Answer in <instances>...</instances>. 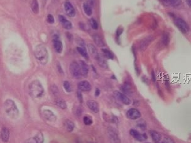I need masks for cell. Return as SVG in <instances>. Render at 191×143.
Segmentation results:
<instances>
[{
  "instance_id": "41",
  "label": "cell",
  "mask_w": 191,
  "mask_h": 143,
  "mask_svg": "<svg viewBox=\"0 0 191 143\" xmlns=\"http://www.w3.org/2000/svg\"><path fill=\"white\" fill-rule=\"evenodd\" d=\"M25 143H39V142H38L37 141H36L34 138H32L29 139L27 141H26Z\"/></svg>"
},
{
  "instance_id": "31",
  "label": "cell",
  "mask_w": 191,
  "mask_h": 143,
  "mask_svg": "<svg viewBox=\"0 0 191 143\" xmlns=\"http://www.w3.org/2000/svg\"><path fill=\"white\" fill-rule=\"evenodd\" d=\"M63 86L66 92H71L72 91H73V88H72V86L69 82L64 81L63 83Z\"/></svg>"
},
{
  "instance_id": "7",
  "label": "cell",
  "mask_w": 191,
  "mask_h": 143,
  "mask_svg": "<svg viewBox=\"0 0 191 143\" xmlns=\"http://www.w3.org/2000/svg\"><path fill=\"white\" fill-rule=\"evenodd\" d=\"M113 94H114V96L119 101L122 102L123 104L125 105H129L131 104L130 99L126 96L125 94L119 91H114Z\"/></svg>"
},
{
  "instance_id": "24",
  "label": "cell",
  "mask_w": 191,
  "mask_h": 143,
  "mask_svg": "<svg viewBox=\"0 0 191 143\" xmlns=\"http://www.w3.org/2000/svg\"><path fill=\"white\" fill-rule=\"evenodd\" d=\"M96 61H97L99 65L101 66V67L104 68H107V67H108V66H107V62H106V61L105 60L104 57L99 55L98 57H97V58L96 59Z\"/></svg>"
},
{
  "instance_id": "25",
  "label": "cell",
  "mask_w": 191,
  "mask_h": 143,
  "mask_svg": "<svg viewBox=\"0 0 191 143\" xmlns=\"http://www.w3.org/2000/svg\"><path fill=\"white\" fill-rule=\"evenodd\" d=\"M31 8L34 13L37 14L39 12V5L37 0H32L31 3Z\"/></svg>"
},
{
  "instance_id": "15",
  "label": "cell",
  "mask_w": 191,
  "mask_h": 143,
  "mask_svg": "<svg viewBox=\"0 0 191 143\" xmlns=\"http://www.w3.org/2000/svg\"><path fill=\"white\" fill-rule=\"evenodd\" d=\"M87 105L89 107V109L92 111L97 113L99 111V107L98 103L94 100H89L87 101Z\"/></svg>"
},
{
  "instance_id": "17",
  "label": "cell",
  "mask_w": 191,
  "mask_h": 143,
  "mask_svg": "<svg viewBox=\"0 0 191 143\" xmlns=\"http://www.w3.org/2000/svg\"><path fill=\"white\" fill-rule=\"evenodd\" d=\"M153 40V37H148L145 38V39H143L140 45V49L141 50H145L148 46L149 45L150 43Z\"/></svg>"
},
{
  "instance_id": "27",
  "label": "cell",
  "mask_w": 191,
  "mask_h": 143,
  "mask_svg": "<svg viewBox=\"0 0 191 143\" xmlns=\"http://www.w3.org/2000/svg\"><path fill=\"white\" fill-rule=\"evenodd\" d=\"M83 9L84 13L88 15V16H91L92 13V8L90 6V5L89 4H88L87 3H84L83 4Z\"/></svg>"
},
{
  "instance_id": "38",
  "label": "cell",
  "mask_w": 191,
  "mask_h": 143,
  "mask_svg": "<svg viewBox=\"0 0 191 143\" xmlns=\"http://www.w3.org/2000/svg\"><path fill=\"white\" fill-rule=\"evenodd\" d=\"M47 20L49 23H54V21H55L54 16L51 14L48 15L47 18Z\"/></svg>"
},
{
  "instance_id": "23",
  "label": "cell",
  "mask_w": 191,
  "mask_h": 143,
  "mask_svg": "<svg viewBox=\"0 0 191 143\" xmlns=\"http://www.w3.org/2000/svg\"><path fill=\"white\" fill-rule=\"evenodd\" d=\"M150 136L152 138V140L156 143H159L162 140V135L156 131H151Z\"/></svg>"
},
{
  "instance_id": "21",
  "label": "cell",
  "mask_w": 191,
  "mask_h": 143,
  "mask_svg": "<svg viewBox=\"0 0 191 143\" xmlns=\"http://www.w3.org/2000/svg\"><path fill=\"white\" fill-rule=\"evenodd\" d=\"M92 38H93V40H94L95 44L96 45L98 46L104 47L105 46V43H104L103 40L102 39V38L101 37H99L98 35L94 34L93 35Z\"/></svg>"
},
{
  "instance_id": "29",
  "label": "cell",
  "mask_w": 191,
  "mask_h": 143,
  "mask_svg": "<svg viewBox=\"0 0 191 143\" xmlns=\"http://www.w3.org/2000/svg\"><path fill=\"white\" fill-rule=\"evenodd\" d=\"M162 42L163 43V44L165 46L168 45L169 42H170V36L169 34L167 33H163L162 38Z\"/></svg>"
},
{
  "instance_id": "5",
  "label": "cell",
  "mask_w": 191,
  "mask_h": 143,
  "mask_svg": "<svg viewBox=\"0 0 191 143\" xmlns=\"http://www.w3.org/2000/svg\"><path fill=\"white\" fill-rule=\"evenodd\" d=\"M107 135L111 143H120L117 130L113 126H110L107 129Z\"/></svg>"
},
{
  "instance_id": "33",
  "label": "cell",
  "mask_w": 191,
  "mask_h": 143,
  "mask_svg": "<svg viewBox=\"0 0 191 143\" xmlns=\"http://www.w3.org/2000/svg\"><path fill=\"white\" fill-rule=\"evenodd\" d=\"M83 122H84V123L87 126L91 125L92 124V123H93L92 118L90 116H88L84 117Z\"/></svg>"
},
{
  "instance_id": "30",
  "label": "cell",
  "mask_w": 191,
  "mask_h": 143,
  "mask_svg": "<svg viewBox=\"0 0 191 143\" xmlns=\"http://www.w3.org/2000/svg\"><path fill=\"white\" fill-rule=\"evenodd\" d=\"M77 50L83 57H84L86 59L89 58L88 54V53H87V52H86V50L84 48H82V47L78 46V47H77Z\"/></svg>"
},
{
  "instance_id": "11",
  "label": "cell",
  "mask_w": 191,
  "mask_h": 143,
  "mask_svg": "<svg viewBox=\"0 0 191 143\" xmlns=\"http://www.w3.org/2000/svg\"><path fill=\"white\" fill-rule=\"evenodd\" d=\"M64 10L67 15L70 17H74L76 15V10L74 6L68 1L64 3Z\"/></svg>"
},
{
  "instance_id": "45",
  "label": "cell",
  "mask_w": 191,
  "mask_h": 143,
  "mask_svg": "<svg viewBox=\"0 0 191 143\" xmlns=\"http://www.w3.org/2000/svg\"><path fill=\"white\" fill-rule=\"evenodd\" d=\"M100 94V90L99 89H96L95 91V95L96 96H98V95Z\"/></svg>"
},
{
  "instance_id": "42",
  "label": "cell",
  "mask_w": 191,
  "mask_h": 143,
  "mask_svg": "<svg viewBox=\"0 0 191 143\" xmlns=\"http://www.w3.org/2000/svg\"><path fill=\"white\" fill-rule=\"evenodd\" d=\"M57 69H58V72H59V74H64V72H63V70H62V67H61V65H60V64H57Z\"/></svg>"
},
{
  "instance_id": "37",
  "label": "cell",
  "mask_w": 191,
  "mask_h": 143,
  "mask_svg": "<svg viewBox=\"0 0 191 143\" xmlns=\"http://www.w3.org/2000/svg\"><path fill=\"white\" fill-rule=\"evenodd\" d=\"M123 89L124 90V91H125L127 93H129L131 92V86L129 84H128V83H125V84L124 85L123 87Z\"/></svg>"
},
{
  "instance_id": "1",
  "label": "cell",
  "mask_w": 191,
  "mask_h": 143,
  "mask_svg": "<svg viewBox=\"0 0 191 143\" xmlns=\"http://www.w3.org/2000/svg\"><path fill=\"white\" fill-rule=\"evenodd\" d=\"M34 54L35 58L37 61L42 65H45L49 60V53L46 49V47L40 44L35 47L34 50Z\"/></svg>"
},
{
  "instance_id": "44",
  "label": "cell",
  "mask_w": 191,
  "mask_h": 143,
  "mask_svg": "<svg viewBox=\"0 0 191 143\" xmlns=\"http://www.w3.org/2000/svg\"><path fill=\"white\" fill-rule=\"evenodd\" d=\"M67 37H68V39L70 40V41H72L73 40V35H72V34H70V33H67Z\"/></svg>"
},
{
  "instance_id": "39",
  "label": "cell",
  "mask_w": 191,
  "mask_h": 143,
  "mask_svg": "<svg viewBox=\"0 0 191 143\" xmlns=\"http://www.w3.org/2000/svg\"><path fill=\"white\" fill-rule=\"evenodd\" d=\"M123 31V29L122 27H119L118 28V29L116 30V36H117L118 38L122 34Z\"/></svg>"
},
{
  "instance_id": "2",
  "label": "cell",
  "mask_w": 191,
  "mask_h": 143,
  "mask_svg": "<svg viewBox=\"0 0 191 143\" xmlns=\"http://www.w3.org/2000/svg\"><path fill=\"white\" fill-rule=\"evenodd\" d=\"M5 111L7 115L11 119H17L19 115V111L15 102L11 99H8L4 104Z\"/></svg>"
},
{
  "instance_id": "26",
  "label": "cell",
  "mask_w": 191,
  "mask_h": 143,
  "mask_svg": "<svg viewBox=\"0 0 191 143\" xmlns=\"http://www.w3.org/2000/svg\"><path fill=\"white\" fill-rule=\"evenodd\" d=\"M55 104L58 107H60V108L62 109H67V104L66 102V101L61 99V98H59V99H57L56 101H55Z\"/></svg>"
},
{
  "instance_id": "6",
  "label": "cell",
  "mask_w": 191,
  "mask_h": 143,
  "mask_svg": "<svg viewBox=\"0 0 191 143\" xmlns=\"http://www.w3.org/2000/svg\"><path fill=\"white\" fill-rule=\"evenodd\" d=\"M70 72L72 76L75 79H80L82 77L79 65L76 62L71 63L70 65Z\"/></svg>"
},
{
  "instance_id": "9",
  "label": "cell",
  "mask_w": 191,
  "mask_h": 143,
  "mask_svg": "<svg viewBox=\"0 0 191 143\" xmlns=\"http://www.w3.org/2000/svg\"><path fill=\"white\" fill-rule=\"evenodd\" d=\"M53 44L55 51L58 53H61L63 50V45L62 42L60 40L58 36L57 35H55L54 36Z\"/></svg>"
},
{
  "instance_id": "4",
  "label": "cell",
  "mask_w": 191,
  "mask_h": 143,
  "mask_svg": "<svg viewBox=\"0 0 191 143\" xmlns=\"http://www.w3.org/2000/svg\"><path fill=\"white\" fill-rule=\"evenodd\" d=\"M174 23L175 27L179 30L181 32L184 34H187L190 30V28L188 24L183 19L178 17H174Z\"/></svg>"
},
{
  "instance_id": "22",
  "label": "cell",
  "mask_w": 191,
  "mask_h": 143,
  "mask_svg": "<svg viewBox=\"0 0 191 143\" xmlns=\"http://www.w3.org/2000/svg\"><path fill=\"white\" fill-rule=\"evenodd\" d=\"M64 126L66 130L68 132H72L75 128V124L74 122L70 120H66L64 123Z\"/></svg>"
},
{
  "instance_id": "18",
  "label": "cell",
  "mask_w": 191,
  "mask_h": 143,
  "mask_svg": "<svg viewBox=\"0 0 191 143\" xmlns=\"http://www.w3.org/2000/svg\"><path fill=\"white\" fill-rule=\"evenodd\" d=\"M88 50H89V52L90 53V55L95 59H96L97 57H98V55H99L98 53V52L96 49V48L95 47V46L92 44H88Z\"/></svg>"
},
{
  "instance_id": "49",
  "label": "cell",
  "mask_w": 191,
  "mask_h": 143,
  "mask_svg": "<svg viewBox=\"0 0 191 143\" xmlns=\"http://www.w3.org/2000/svg\"><path fill=\"white\" fill-rule=\"evenodd\" d=\"M92 143H94V142H92Z\"/></svg>"
},
{
  "instance_id": "12",
  "label": "cell",
  "mask_w": 191,
  "mask_h": 143,
  "mask_svg": "<svg viewBox=\"0 0 191 143\" xmlns=\"http://www.w3.org/2000/svg\"><path fill=\"white\" fill-rule=\"evenodd\" d=\"M42 116L47 121L49 122H55L57 120V116L50 110H43L42 112Z\"/></svg>"
},
{
  "instance_id": "47",
  "label": "cell",
  "mask_w": 191,
  "mask_h": 143,
  "mask_svg": "<svg viewBox=\"0 0 191 143\" xmlns=\"http://www.w3.org/2000/svg\"><path fill=\"white\" fill-rule=\"evenodd\" d=\"M152 79L153 81H155V74H154V72L152 71Z\"/></svg>"
},
{
  "instance_id": "10",
  "label": "cell",
  "mask_w": 191,
  "mask_h": 143,
  "mask_svg": "<svg viewBox=\"0 0 191 143\" xmlns=\"http://www.w3.org/2000/svg\"><path fill=\"white\" fill-rule=\"evenodd\" d=\"M129 133H130L131 136H132L134 139H135L136 140L140 141V142L144 141L147 139V135H145V134H141L138 132V130L133 129L130 130Z\"/></svg>"
},
{
  "instance_id": "46",
  "label": "cell",
  "mask_w": 191,
  "mask_h": 143,
  "mask_svg": "<svg viewBox=\"0 0 191 143\" xmlns=\"http://www.w3.org/2000/svg\"><path fill=\"white\" fill-rule=\"evenodd\" d=\"M185 2H186V3L187 4L188 6L190 8H191V0H185Z\"/></svg>"
},
{
  "instance_id": "3",
  "label": "cell",
  "mask_w": 191,
  "mask_h": 143,
  "mask_svg": "<svg viewBox=\"0 0 191 143\" xmlns=\"http://www.w3.org/2000/svg\"><path fill=\"white\" fill-rule=\"evenodd\" d=\"M29 91L33 97L40 98L43 94L44 89L42 83L39 80H34L30 84Z\"/></svg>"
},
{
  "instance_id": "8",
  "label": "cell",
  "mask_w": 191,
  "mask_h": 143,
  "mask_svg": "<svg viewBox=\"0 0 191 143\" xmlns=\"http://www.w3.org/2000/svg\"><path fill=\"white\" fill-rule=\"evenodd\" d=\"M141 114L140 112L135 108L129 109L126 112V117L131 120H136V119L140 118Z\"/></svg>"
},
{
  "instance_id": "32",
  "label": "cell",
  "mask_w": 191,
  "mask_h": 143,
  "mask_svg": "<svg viewBox=\"0 0 191 143\" xmlns=\"http://www.w3.org/2000/svg\"><path fill=\"white\" fill-rule=\"evenodd\" d=\"M90 25L91 27L94 29V30H98V23L97 21L94 18H91L90 19Z\"/></svg>"
},
{
  "instance_id": "20",
  "label": "cell",
  "mask_w": 191,
  "mask_h": 143,
  "mask_svg": "<svg viewBox=\"0 0 191 143\" xmlns=\"http://www.w3.org/2000/svg\"><path fill=\"white\" fill-rule=\"evenodd\" d=\"M161 2L167 6H176L181 3V0H161Z\"/></svg>"
},
{
  "instance_id": "48",
  "label": "cell",
  "mask_w": 191,
  "mask_h": 143,
  "mask_svg": "<svg viewBox=\"0 0 191 143\" xmlns=\"http://www.w3.org/2000/svg\"><path fill=\"white\" fill-rule=\"evenodd\" d=\"M147 143H149V142H147Z\"/></svg>"
},
{
  "instance_id": "14",
  "label": "cell",
  "mask_w": 191,
  "mask_h": 143,
  "mask_svg": "<svg viewBox=\"0 0 191 143\" xmlns=\"http://www.w3.org/2000/svg\"><path fill=\"white\" fill-rule=\"evenodd\" d=\"M58 20H59L60 23H61V25L64 28H65L66 30H70L72 28H73V25H72V23L70 21H69L67 19H66L64 16L59 15L58 16Z\"/></svg>"
},
{
  "instance_id": "34",
  "label": "cell",
  "mask_w": 191,
  "mask_h": 143,
  "mask_svg": "<svg viewBox=\"0 0 191 143\" xmlns=\"http://www.w3.org/2000/svg\"><path fill=\"white\" fill-rule=\"evenodd\" d=\"M35 138V139L39 143H43V136L42 134V133H39L37 134H36L35 137H33Z\"/></svg>"
},
{
  "instance_id": "13",
  "label": "cell",
  "mask_w": 191,
  "mask_h": 143,
  "mask_svg": "<svg viewBox=\"0 0 191 143\" xmlns=\"http://www.w3.org/2000/svg\"><path fill=\"white\" fill-rule=\"evenodd\" d=\"M78 89L80 91L82 92H89L91 89V85L90 84V83L87 81V80H83L81 81L78 83Z\"/></svg>"
},
{
  "instance_id": "35",
  "label": "cell",
  "mask_w": 191,
  "mask_h": 143,
  "mask_svg": "<svg viewBox=\"0 0 191 143\" xmlns=\"http://www.w3.org/2000/svg\"><path fill=\"white\" fill-rule=\"evenodd\" d=\"M159 143H175V142L171 138L168 137V136H165L162 139V141Z\"/></svg>"
},
{
  "instance_id": "43",
  "label": "cell",
  "mask_w": 191,
  "mask_h": 143,
  "mask_svg": "<svg viewBox=\"0 0 191 143\" xmlns=\"http://www.w3.org/2000/svg\"><path fill=\"white\" fill-rule=\"evenodd\" d=\"M52 91H53V92L54 93V94H57V93H58V89H57V86H54L53 87H52Z\"/></svg>"
},
{
  "instance_id": "36",
  "label": "cell",
  "mask_w": 191,
  "mask_h": 143,
  "mask_svg": "<svg viewBox=\"0 0 191 143\" xmlns=\"http://www.w3.org/2000/svg\"><path fill=\"white\" fill-rule=\"evenodd\" d=\"M76 42L77 44L80 46V47H82V48H84L85 47V42L82 38H77L76 40Z\"/></svg>"
},
{
  "instance_id": "40",
  "label": "cell",
  "mask_w": 191,
  "mask_h": 143,
  "mask_svg": "<svg viewBox=\"0 0 191 143\" xmlns=\"http://www.w3.org/2000/svg\"><path fill=\"white\" fill-rule=\"evenodd\" d=\"M77 94V97H78V99H79V102H80L81 103H82V101H83V98H82V95L81 92L80 91H78Z\"/></svg>"
},
{
  "instance_id": "28",
  "label": "cell",
  "mask_w": 191,
  "mask_h": 143,
  "mask_svg": "<svg viewBox=\"0 0 191 143\" xmlns=\"http://www.w3.org/2000/svg\"><path fill=\"white\" fill-rule=\"evenodd\" d=\"M102 52L104 55V57L107 59H113L114 58V55L113 54V53L110 51L108 49H102Z\"/></svg>"
},
{
  "instance_id": "16",
  "label": "cell",
  "mask_w": 191,
  "mask_h": 143,
  "mask_svg": "<svg viewBox=\"0 0 191 143\" xmlns=\"http://www.w3.org/2000/svg\"><path fill=\"white\" fill-rule=\"evenodd\" d=\"M79 65L81 69V75L83 77H87L89 73V67L88 64L82 61H80L79 62Z\"/></svg>"
},
{
  "instance_id": "19",
  "label": "cell",
  "mask_w": 191,
  "mask_h": 143,
  "mask_svg": "<svg viewBox=\"0 0 191 143\" xmlns=\"http://www.w3.org/2000/svg\"><path fill=\"white\" fill-rule=\"evenodd\" d=\"M1 138L4 142H6L9 139V130L6 127H3L1 130Z\"/></svg>"
}]
</instances>
